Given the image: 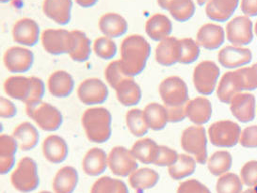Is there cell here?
<instances>
[{"label": "cell", "mask_w": 257, "mask_h": 193, "mask_svg": "<svg viewBox=\"0 0 257 193\" xmlns=\"http://www.w3.org/2000/svg\"><path fill=\"white\" fill-rule=\"evenodd\" d=\"M233 164V157L227 151H217L207 160V168L215 176L227 173Z\"/></svg>", "instance_id": "cell-38"}, {"label": "cell", "mask_w": 257, "mask_h": 193, "mask_svg": "<svg viewBox=\"0 0 257 193\" xmlns=\"http://www.w3.org/2000/svg\"><path fill=\"white\" fill-rule=\"evenodd\" d=\"M13 137L16 139L19 150L31 151L35 148L40 140L38 129L30 122H23L14 129Z\"/></svg>", "instance_id": "cell-29"}, {"label": "cell", "mask_w": 257, "mask_h": 193, "mask_svg": "<svg viewBox=\"0 0 257 193\" xmlns=\"http://www.w3.org/2000/svg\"><path fill=\"white\" fill-rule=\"evenodd\" d=\"M239 143L245 148H257V126L246 127L241 132Z\"/></svg>", "instance_id": "cell-50"}, {"label": "cell", "mask_w": 257, "mask_h": 193, "mask_svg": "<svg viewBox=\"0 0 257 193\" xmlns=\"http://www.w3.org/2000/svg\"><path fill=\"white\" fill-rule=\"evenodd\" d=\"M159 174L150 168L137 169L128 176L129 185L137 193H143L151 189L158 184Z\"/></svg>", "instance_id": "cell-33"}, {"label": "cell", "mask_w": 257, "mask_h": 193, "mask_svg": "<svg viewBox=\"0 0 257 193\" xmlns=\"http://www.w3.org/2000/svg\"><path fill=\"white\" fill-rule=\"evenodd\" d=\"M116 95L119 102L124 107H133L142 99V89L134 77H126L116 87Z\"/></svg>", "instance_id": "cell-32"}, {"label": "cell", "mask_w": 257, "mask_h": 193, "mask_svg": "<svg viewBox=\"0 0 257 193\" xmlns=\"http://www.w3.org/2000/svg\"><path fill=\"white\" fill-rule=\"evenodd\" d=\"M255 191H256V193H257V186H256V187H255Z\"/></svg>", "instance_id": "cell-60"}, {"label": "cell", "mask_w": 257, "mask_h": 193, "mask_svg": "<svg viewBox=\"0 0 257 193\" xmlns=\"http://www.w3.org/2000/svg\"><path fill=\"white\" fill-rule=\"evenodd\" d=\"M82 127L89 141L94 143H105L111 137L112 116L104 107H92L86 110L81 118Z\"/></svg>", "instance_id": "cell-3"}, {"label": "cell", "mask_w": 257, "mask_h": 193, "mask_svg": "<svg viewBox=\"0 0 257 193\" xmlns=\"http://www.w3.org/2000/svg\"><path fill=\"white\" fill-rule=\"evenodd\" d=\"M26 112L38 127L47 132L58 130L63 123V116L60 110L44 101L26 105Z\"/></svg>", "instance_id": "cell-5"}, {"label": "cell", "mask_w": 257, "mask_h": 193, "mask_svg": "<svg viewBox=\"0 0 257 193\" xmlns=\"http://www.w3.org/2000/svg\"><path fill=\"white\" fill-rule=\"evenodd\" d=\"M255 33H256L257 35V22L256 24H255Z\"/></svg>", "instance_id": "cell-58"}, {"label": "cell", "mask_w": 257, "mask_h": 193, "mask_svg": "<svg viewBox=\"0 0 257 193\" xmlns=\"http://www.w3.org/2000/svg\"><path fill=\"white\" fill-rule=\"evenodd\" d=\"M39 193H52V192H49V191H41V192Z\"/></svg>", "instance_id": "cell-59"}, {"label": "cell", "mask_w": 257, "mask_h": 193, "mask_svg": "<svg viewBox=\"0 0 257 193\" xmlns=\"http://www.w3.org/2000/svg\"><path fill=\"white\" fill-rule=\"evenodd\" d=\"M98 0H76V3L82 8H91L97 3Z\"/></svg>", "instance_id": "cell-54"}, {"label": "cell", "mask_w": 257, "mask_h": 193, "mask_svg": "<svg viewBox=\"0 0 257 193\" xmlns=\"http://www.w3.org/2000/svg\"><path fill=\"white\" fill-rule=\"evenodd\" d=\"M109 94L106 83L99 78H88L81 82L77 88L78 99L87 106L105 103Z\"/></svg>", "instance_id": "cell-13"}, {"label": "cell", "mask_w": 257, "mask_h": 193, "mask_svg": "<svg viewBox=\"0 0 257 193\" xmlns=\"http://www.w3.org/2000/svg\"><path fill=\"white\" fill-rule=\"evenodd\" d=\"M242 183L249 187L257 186V161L251 160L242 167L240 171Z\"/></svg>", "instance_id": "cell-48"}, {"label": "cell", "mask_w": 257, "mask_h": 193, "mask_svg": "<svg viewBox=\"0 0 257 193\" xmlns=\"http://www.w3.org/2000/svg\"><path fill=\"white\" fill-rule=\"evenodd\" d=\"M180 58L179 63L191 64L196 61L200 56V45L191 38L179 39Z\"/></svg>", "instance_id": "cell-42"}, {"label": "cell", "mask_w": 257, "mask_h": 193, "mask_svg": "<svg viewBox=\"0 0 257 193\" xmlns=\"http://www.w3.org/2000/svg\"><path fill=\"white\" fill-rule=\"evenodd\" d=\"M47 89L52 96L67 98L75 89V80L66 71H56L47 80Z\"/></svg>", "instance_id": "cell-23"}, {"label": "cell", "mask_w": 257, "mask_h": 193, "mask_svg": "<svg viewBox=\"0 0 257 193\" xmlns=\"http://www.w3.org/2000/svg\"><path fill=\"white\" fill-rule=\"evenodd\" d=\"M18 149V144L13 135H0V158L16 157V152Z\"/></svg>", "instance_id": "cell-47"}, {"label": "cell", "mask_w": 257, "mask_h": 193, "mask_svg": "<svg viewBox=\"0 0 257 193\" xmlns=\"http://www.w3.org/2000/svg\"><path fill=\"white\" fill-rule=\"evenodd\" d=\"M176 193H211L208 187L196 179H189L182 182Z\"/></svg>", "instance_id": "cell-49"}, {"label": "cell", "mask_w": 257, "mask_h": 193, "mask_svg": "<svg viewBox=\"0 0 257 193\" xmlns=\"http://www.w3.org/2000/svg\"><path fill=\"white\" fill-rule=\"evenodd\" d=\"M226 36L234 46L249 45L253 40L251 20L246 15L234 17L227 24Z\"/></svg>", "instance_id": "cell-14"}, {"label": "cell", "mask_w": 257, "mask_h": 193, "mask_svg": "<svg viewBox=\"0 0 257 193\" xmlns=\"http://www.w3.org/2000/svg\"><path fill=\"white\" fill-rule=\"evenodd\" d=\"M225 32L217 24H204L197 32L196 42L198 45L207 50H216L223 45Z\"/></svg>", "instance_id": "cell-19"}, {"label": "cell", "mask_w": 257, "mask_h": 193, "mask_svg": "<svg viewBox=\"0 0 257 193\" xmlns=\"http://www.w3.org/2000/svg\"><path fill=\"white\" fill-rule=\"evenodd\" d=\"M108 167V155L103 149L94 147L86 153L82 160V170L89 176H99Z\"/></svg>", "instance_id": "cell-24"}, {"label": "cell", "mask_w": 257, "mask_h": 193, "mask_svg": "<svg viewBox=\"0 0 257 193\" xmlns=\"http://www.w3.org/2000/svg\"><path fill=\"white\" fill-rule=\"evenodd\" d=\"M241 86L237 72H228L223 74L217 89V96L222 103L230 104L235 95L241 93Z\"/></svg>", "instance_id": "cell-34"}, {"label": "cell", "mask_w": 257, "mask_h": 193, "mask_svg": "<svg viewBox=\"0 0 257 193\" xmlns=\"http://www.w3.org/2000/svg\"><path fill=\"white\" fill-rule=\"evenodd\" d=\"M242 181L236 174L227 172L219 177L216 190L217 193H241Z\"/></svg>", "instance_id": "cell-43"}, {"label": "cell", "mask_w": 257, "mask_h": 193, "mask_svg": "<svg viewBox=\"0 0 257 193\" xmlns=\"http://www.w3.org/2000/svg\"><path fill=\"white\" fill-rule=\"evenodd\" d=\"M218 60L224 68L236 69L249 64L252 60V53L249 48L227 45L219 51Z\"/></svg>", "instance_id": "cell-16"}, {"label": "cell", "mask_w": 257, "mask_h": 193, "mask_svg": "<svg viewBox=\"0 0 257 193\" xmlns=\"http://www.w3.org/2000/svg\"><path fill=\"white\" fill-rule=\"evenodd\" d=\"M92 49L94 54L102 60H112L118 52V47L113 39L101 36L98 37L93 43Z\"/></svg>", "instance_id": "cell-41"}, {"label": "cell", "mask_w": 257, "mask_h": 193, "mask_svg": "<svg viewBox=\"0 0 257 193\" xmlns=\"http://www.w3.org/2000/svg\"><path fill=\"white\" fill-rule=\"evenodd\" d=\"M243 193H256V191H255V189H251V188H249V189L246 190V191H244Z\"/></svg>", "instance_id": "cell-56"}, {"label": "cell", "mask_w": 257, "mask_h": 193, "mask_svg": "<svg viewBox=\"0 0 257 193\" xmlns=\"http://www.w3.org/2000/svg\"><path fill=\"white\" fill-rule=\"evenodd\" d=\"M91 193H129V190L122 180L104 176L92 185Z\"/></svg>", "instance_id": "cell-40"}, {"label": "cell", "mask_w": 257, "mask_h": 193, "mask_svg": "<svg viewBox=\"0 0 257 193\" xmlns=\"http://www.w3.org/2000/svg\"><path fill=\"white\" fill-rule=\"evenodd\" d=\"M108 168L115 175L126 177L138 169V160L130 149L116 146L108 154Z\"/></svg>", "instance_id": "cell-12"}, {"label": "cell", "mask_w": 257, "mask_h": 193, "mask_svg": "<svg viewBox=\"0 0 257 193\" xmlns=\"http://www.w3.org/2000/svg\"><path fill=\"white\" fill-rule=\"evenodd\" d=\"M196 163L193 156L182 154L178 156L176 162L168 168V173L174 180L187 178L194 173L196 170Z\"/></svg>", "instance_id": "cell-37"}, {"label": "cell", "mask_w": 257, "mask_h": 193, "mask_svg": "<svg viewBox=\"0 0 257 193\" xmlns=\"http://www.w3.org/2000/svg\"><path fill=\"white\" fill-rule=\"evenodd\" d=\"M41 43L46 52L60 56L69 54L72 45L71 31L62 29H47L41 34Z\"/></svg>", "instance_id": "cell-10"}, {"label": "cell", "mask_w": 257, "mask_h": 193, "mask_svg": "<svg viewBox=\"0 0 257 193\" xmlns=\"http://www.w3.org/2000/svg\"><path fill=\"white\" fill-rule=\"evenodd\" d=\"M34 62V55L25 46H12L3 55V64L12 74H25Z\"/></svg>", "instance_id": "cell-11"}, {"label": "cell", "mask_w": 257, "mask_h": 193, "mask_svg": "<svg viewBox=\"0 0 257 193\" xmlns=\"http://www.w3.org/2000/svg\"><path fill=\"white\" fill-rule=\"evenodd\" d=\"M241 10L246 16H256L257 0H241Z\"/></svg>", "instance_id": "cell-53"}, {"label": "cell", "mask_w": 257, "mask_h": 193, "mask_svg": "<svg viewBox=\"0 0 257 193\" xmlns=\"http://www.w3.org/2000/svg\"><path fill=\"white\" fill-rule=\"evenodd\" d=\"M3 89L10 98L26 105L43 101L46 92L45 83L36 76L12 75L4 81Z\"/></svg>", "instance_id": "cell-2"}, {"label": "cell", "mask_w": 257, "mask_h": 193, "mask_svg": "<svg viewBox=\"0 0 257 193\" xmlns=\"http://www.w3.org/2000/svg\"><path fill=\"white\" fill-rule=\"evenodd\" d=\"M239 0H209L205 6V14L216 22H225L238 7Z\"/></svg>", "instance_id": "cell-28"}, {"label": "cell", "mask_w": 257, "mask_h": 193, "mask_svg": "<svg viewBox=\"0 0 257 193\" xmlns=\"http://www.w3.org/2000/svg\"><path fill=\"white\" fill-rule=\"evenodd\" d=\"M181 147L188 155L193 156L197 163L207 162V138L204 127L191 126L187 127L181 135Z\"/></svg>", "instance_id": "cell-6"}, {"label": "cell", "mask_w": 257, "mask_h": 193, "mask_svg": "<svg viewBox=\"0 0 257 193\" xmlns=\"http://www.w3.org/2000/svg\"><path fill=\"white\" fill-rule=\"evenodd\" d=\"M11 183L17 191L30 193L37 189L40 184L37 164L30 156L22 157L12 171Z\"/></svg>", "instance_id": "cell-4"}, {"label": "cell", "mask_w": 257, "mask_h": 193, "mask_svg": "<svg viewBox=\"0 0 257 193\" xmlns=\"http://www.w3.org/2000/svg\"><path fill=\"white\" fill-rule=\"evenodd\" d=\"M78 184V172L72 166H64L57 171L52 187L55 193H73Z\"/></svg>", "instance_id": "cell-31"}, {"label": "cell", "mask_w": 257, "mask_h": 193, "mask_svg": "<svg viewBox=\"0 0 257 193\" xmlns=\"http://www.w3.org/2000/svg\"><path fill=\"white\" fill-rule=\"evenodd\" d=\"M180 45L179 39L175 37L166 38L159 42L155 50V59L159 65L171 67L179 63Z\"/></svg>", "instance_id": "cell-17"}, {"label": "cell", "mask_w": 257, "mask_h": 193, "mask_svg": "<svg viewBox=\"0 0 257 193\" xmlns=\"http://www.w3.org/2000/svg\"><path fill=\"white\" fill-rule=\"evenodd\" d=\"M17 113L16 106L13 101L6 97L0 98V117L3 119H9L15 117Z\"/></svg>", "instance_id": "cell-52"}, {"label": "cell", "mask_w": 257, "mask_h": 193, "mask_svg": "<svg viewBox=\"0 0 257 193\" xmlns=\"http://www.w3.org/2000/svg\"><path fill=\"white\" fill-rule=\"evenodd\" d=\"M159 145L149 138H144L138 141L131 147V152L138 162L149 165L154 164L159 154Z\"/></svg>", "instance_id": "cell-35"}, {"label": "cell", "mask_w": 257, "mask_h": 193, "mask_svg": "<svg viewBox=\"0 0 257 193\" xmlns=\"http://www.w3.org/2000/svg\"><path fill=\"white\" fill-rule=\"evenodd\" d=\"M243 91L257 89V63L250 67L236 70Z\"/></svg>", "instance_id": "cell-44"}, {"label": "cell", "mask_w": 257, "mask_h": 193, "mask_svg": "<svg viewBox=\"0 0 257 193\" xmlns=\"http://www.w3.org/2000/svg\"><path fill=\"white\" fill-rule=\"evenodd\" d=\"M169 123H179L187 118V105L179 107H165Z\"/></svg>", "instance_id": "cell-51"}, {"label": "cell", "mask_w": 257, "mask_h": 193, "mask_svg": "<svg viewBox=\"0 0 257 193\" xmlns=\"http://www.w3.org/2000/svg\"><path fill=\"white\" fill-rule=\"evenodd\" d=\"M186 110L187 118L196 126H203L211 118V102L206 97H195L189 100Z\"/></svg>", "instance_id": "cell-26"}, {"label": "cell", "mask_w": 257, "mask_h": 193, "mask_svg": "<svg viewBox=\"0 0 257 193\" xmlns=\"http://www.w3.org/2000/svg\"><path fill=\"white\" fill-rule=\"evenodd\" d=\"M209 0H197V3H198V5H200V6H204L205 3H207Z\"/></svg>", "instance_id": "cell-55"}, {"label": "cell", "mask_w": 257, "mask_h": 193, "mask_svg": "<svg viewBox=\"0 0 257 193\" xmlns=\"http://www.w3.org/2000/svg\"><path fill=\"white\" fill-rule=\"evenodd\" d=\"M98 27L104 36L115 39L126 33L128 23L122 15L117 13H107L100 17Z\"/></svg>", "instance_id": "cell-22"}, {"label": "cell", "mask_w": 257, "mask_h": 193, "mask_svg": "<svg viewBox=\"0 0 257 193\" xmlns=\"http://www.w3.org/2000/svg\"><path fill=\"white\" fill-rule=\"evenodd\" d=\"M12 34L15 43L25 47L34 46L41 40L38 23L31 18H22L16 21Z\"/></svg>", "instance_id": "cell-15"}, {"label": "cell", "mask_w": 257, "mask_h": 193, "mask_svg": "<svg viewBox=\"0 0 257 193\" xmlns=\"http://www.w3.org/2000/svg\"><path fill=\"white\" fill-rule=\"evenodd\" d=\"M143 111L144 118L150 129L154 131H160L166 127L169 121L166 108L164 105L152 102L146 105Z\"/></svg>", "instance_id": "cell-36"}, {"label": "cell", "mask_w": 257, "mask_h": 193, "mask_svg": "<svg viewBox=\"0 0 257 193\" xmlns=\"http://www.w3.org/2000/svg\"><path fill=\"white\" fill-rule=\"evenodd\" d=\"M121 67L127 76L135 77L144 72L151 55V45L140 34H132L121 42Z\"/></svg>", "instance_id": "cell-1"}, {"label": "cell", "mask_w": 257, "mask_h": 193, "mask_svg": "<svg viewBox=\"0 0 257 193\" xmlns=\"http://www.w3.org/2000/svg\"><path fill=\"white\" fill-rule=\"evenodd\" d=\"M240 135V127L229 120L215 122L208 128L209 140L213 145L218 147H234L239 142Z\"/></svg>", "instance_id": "cell-8"}, {"label": "cell", "mask_w": 257, "mask_h": 193, "mask_svg": "<svg viewBox=\"0 0 257 193\" xmlns=\"http://www.w3.org/2000/svg\"><path fill=\"white\" fill-rule=\"evenodd\" d=\"M125 121L129 132L137 138H143L150 129L144 118V111L140 109H132L128 111Z\"/></svg>", "instance_id": "cell-39"}, {"label": "cell", "mask_w": 257, "mask_h": 193, "mask_svg": "<svg viewBox=\"0 0 257 193\" xmlns=\"http://www.w3.org/2000/svg\"><path fill=\"white\" fill-rule=\"evenodd\" d=\"M72 45L69 57L76 62H85L91 54V42L90 38L82 30H71Z\"/></svg>", "instance_id": "cell-30"}, {"label": "cell", "mask_w": 257, "mask_h": 193, "mask_svg": "<svg viewBox=\"0 0 257 193\" xmlns=\"http://www.w3.org/2000/svg\"><path fill=\"white\" fill-rule=\"evenodd\" d=\"M159 96L165 107L185 106L189 102V89L181 77L173 75L160 82Z\"/></svg>", "instance_id": "cell-7"}, {"label": "cell", "mask_w": 257, "mask_h": 193, "mask_svg": "<svg viewBox=\"0 0 257 193\" xmlns=\"http://www.w3.org/2000/svg\"><path fill=\"white\" fill-rule=\"evenodd\" d=\"M43 154L48 162L61 164L65 161L69 154L68 144L59 135H49L43 142Z\"/></svg>", "instance_id": "cell-18"}, {"label": "cell", "mask_w": 257, "mask_h": 193, "mask_svg": "<svg viewBox=\"0 0 257 193\" xmlns=\"http://www.w3.org/2000/svg\"><path fill=\"white\" fill-rule=\"evenodd\" d=\"M173 24L170 18L163 14L151 15L145 23V32L153 41L160 42L171 36Z\"/></svg>", "instance_id": "cell-25"}, {"label": "cell", "mask_w": 257, "mask_h": 193, "mask_svg": "<svg viewBox=\"0 0 257 193\" xmlns=\"http://www.w3.org/2000/svg\"><path fill=\"white\" fill-rule=\"evenodd\" d=\"M73 0H44L43 12L46 17L59 25H67L71 20Z\"/></svg>", "instance_id": "cell-21"}, {"label": "cell", "mask_w": 257, "mask_h": 193, "mask_svg": "<svg viewBox=\"0 0 257 193\" xmlns=\"http://www.w3.org/2000/svg\"><path fill=\"white\" fill-rule=\"evenodd\" d=\"M159 7L166 10L177 22H187L195 14L193 0H157Z\"/></svg>", "instance_id": "cell-27"}, {"label": "cell", "mask_w": 257, "mask_h": 193, "mask_svg": "<svg viewBox=\"0 0 257 193\" xmlns=\"http://www.w3.org/2000/svg\"><path fill=\"white\" fill-rule=\"evenodd\" d=\"M232 114L242 123H248L255 117V97L251 93H238L230 103Z\"/></svg>", "instance_id": "cell-20"}, {"label": "cell", "mask_w": 257, "mask_h": 193, "mask_svg": "<svg viewBox=\"0 0 257 193\" xmlns=\"http://www.w3.org/2000/svg\"><path fill=\"white\" fill-rule=\"evenodd\" d=\"M2 3H7L9 1H11V0H0Z\"/></svg>", "instance_id": "cell-57"}, {"label": "cell", "mask_w": 257, "mask_h": 193, "mask_svg": "<svg viewBox=\"0 0 257 193\" xmlns=\"http://www.w3.org/2000/svg\"><path fill=\"white\" fill-rule=\"evenodd\" d=\"M179 154L173 148L164 145H159V154L154 165L159 167H170L178 159Z\"/></svg>", "instance_id": "cell-46"}, {"label": "cell", "mask_w": 257, "mask_h": 193, "mask_svg": "<svg viewBox=\"0 0 257 193\" xmlns=\"http://www.w3.org/2000/svg\"><path fill=\"white\" fill-rule=\"evenodd\" d=\"M219 77V68L211 60L200 62L193 71V84L199 93L210 95L216 89Z\"/></svg>", "instance_id": "cell-9"}, {"label": "cell", "mask_w": 257, "mask_h": 193, "mask_svg": "<svg viewBox=\"0 0 257 193\" xmlns=\"http://www.w3.org/2000/svg\"><path fill=\"white\" fill-rule=\"evenodd\" d=\"M126 77L130 76H127L123 72L120 60H113L110 62L105 70L106 81L112 89H116V87Z\"/></svg>", "instance_id": "cell-45"}]
</instances>
